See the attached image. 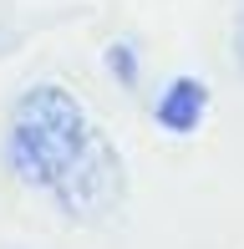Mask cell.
Instances as JSON below:
<instances>
[{
  "mask_svg": "<svg viewBox=\"0 0 244 249\" xmlns=\"http://www.w3.org/2000/svg\"><path fill=\"white\" fill-rule=\"evenodd\" d=\"M0 158L26 194L51 203L71 224H102L117 213L127 188L122 153L92 122L87 102L61 82H31L10 102Z\"/></svg>",
  "mask_w": 244,
  "mask_h": 249,
  "instance_id": "obj_1",
  "label": "cell"
},
{
  "mask_svg": "<svg viewBox=\"0 0 244 249\" xmlns=\"http://www.w3.org/2000/svg\"><path fill=\"white\" fill-rule=\"evenodd\" d=\"M204 112H209V92H204V82H193V76H173L168 92L153 102V117H158L168 132H178V138L204 122Z\"/></svg>",
  "mask_w": 244,
  "mask_h": 249,
  "instance_id": "obj_2",
  "label": "cell"
},
{
  "mask_svg": "<svg viewBox=\"0 0 244 249\" xmlns=\"http://www.w3.org/2000/svg\"><path fill=\"white\" fill-rule=\"evenodd\" d=\"M107 71L122 76V87L138 82V56H132V46H112V51H107Z\"/></svg>",
  "mask_w": 244,
  "mask_h": 249,
  "instance_id": "obj_3",
  "label": "cell"
},
{
  "mask_svg": "<svg viewBox=\"0 0 244 249\" xmlns=\"http://www.w3.org/2000/svg\"><path fill=\"white\" fill-rule=\"evenodd\" d=\"M229 46H234V71L244 76V0L234 10V31H229Z\"/></svg>",
  "mask_w": 244,
  "mask_h": 249,
  "instance_id": "obj_4",
  "label": "cell"
},
{
  "mask_svg": "<svg viewBox=\"0 0 244 249\" xmlns=\"http://www.w3.org/2000/svg\"><path fill=\"white\" fill-rule=\"evenodd\" d=\"M10 249H20V244H10Z\"/></svg>",
  "mask_w": 244,
  "mask_h": 249,
  "instance_id": "obj_5",
  "label": "cell"
}]
</instances>
